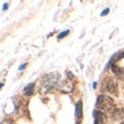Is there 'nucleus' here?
Listing matches in <instances>:
<instances>
[{
	"instance_id": "obj_5",
	"label": "nucleus",
	"mask_w": 124,
	"mask_h": 124,
	"mask_svg": "<svg viewBox=\"0 0 124 124\" xmlns=\"http://www.w3.org/2000/svg\"><path fill=\"white\" fill-rule=\"evenodd\" d=\"M124 58V52H118V53H116L113 55V58L110 59V61L108 62V66H107V68H109V67H113L114 64H115L117 61H120L121 59Z\"/></svg>"
},
{
	"instance_id": "obj_14",
	"label": "nucleus",
	"mask_w": 124,
	"mask_h": 124,
	"mask_svg": "<svg viewBox=\"0 0 124 124\" xmlns=\"http://www.w3.org/2000/svg\"><path fill=\"white\" fill-rule=\"evenodd\" d=\"M120 124H124V121H123V122H122V123H120Z\"/></svg>"
},
{
	"instance_id": "obj_8",
	"label": "nucleus",
	"mask_w": 124,
	"mask_h": 124,
	"mask_svg": "<svg viewBox=\"0 0 124 124\" xmlns=\"http://www.w3.org/2000/svg\"><path fill=\"white\" fill-rule=\"evenodd\" d=\"M76 117L77 118H82L83 117V102L80 100L76 103Z\"/></svg>"
},
{
	"instance_id": "obj_6",
	"label": "nucleus",
	"mask_w": 124,
	"mask_h": 124,
	"mask_svg": "<svg viewBox=\"0 0 124 124\" xmlns=\"http://www.w3.org/2000/svg\"><path fill=\"white\" fill-rule=\"evenodd\" d=\"M111 70H113V72L116 75L117 78H120V79L124 78V68H120L118 66L114 64V66L111 67Z\"/></svg>"
},
{
	"instance_id": "obj_4",
	"label": "nucleus",
	"mask_w": 124,
	"mask_h": 124,
	"mask_svg": "<svg viewBox=\"0 0 124 124\" xmlns=\"http://www.w3.org/2000/svg\"><path fill=\"white\" fill-rule=\"evenodd\" d=\"M93 117H94V124H102L106 120V114L102 110L95 109L93 111Z\"/></svg>"
},
{
	"instance_id": "obj_9",
	"label": "nucleus",
	"mask_w": 124,
	"mask_h": 124,
	"mask_svg": "<svg viewBox=\"0 0 124 124\" xmlns=\"http://www.w3.org/2000/svg\"><path fill=\"white\" fill-rule=\"evenodd\" d=\"M33 90H35V84H29L27 85L24 90H23V93L25 94V95H31V94H33Z\"/></svg>"
},
{
	"instance_id": "obj_3",
	"label": "nucleus",
	"mask_w": 124,
	"mask_h": 124,
	"mask_svg": "<svg viewBox=\"0 0 124 124\" xmlns=\"http://www.w3.org/2000/svg\"><path fill=\"white\" fill-rule=\"evenodd\" d=\"M101 92H109L111 94H114V95H117V92H118L117 83L113 78H106L102 82Z\"/></svg>"
},
{
	"instance_id": "obj_12",
	"label": "nucleus",
	"mask_w": 124,
	"mask_h": 124,
	"mask_svg": "<svg viewBox=\"0 0 124 124\" xmlns=\"http://www.w3.org/2000/svg\"><path fill=\"white\" fill-rule=\"evenodd\" d=\"M108 13H109V8H106V9H105V10H103V12L101 13V16H105V15H107Z\"/></svg>"
},
{
	"instance_id": "obj_11",
	"label": "nucleus",
	"mask_w": 124,
	"mask_h": 124,
	"mask_svg": "<svg viewBox=\"0 0 124 124\" xmlns=\"http://www.w3.org/2000/svg\"><path fill=\"white\" fill-rule=\"evenodd\" d=\"M1 124H13V122L10 120H4L2 122H1Z\"/></svg>"
},
{
	"instance_id": "obj_1",
	"label": "nucleus",
	"mask_w": 124,
	"mask_h": 124,
	"mask_svg": "<svg viewBox=\"0 0 124 124\" xmlns=\"http://www.w3.org/2000/svg\"><path fill=\"white\" fill-rule=\"evenodd\" d=\"M60 80V76L58 72H53V74H47L45 75L41 79H40L39 84V92L41 94L49 92L51 90H53L56 85L59 84Z\"/></svg>"
},
{
	"instance_id": "obj_7",
	"label": "nucleus",
	"mask_w": 124,
	"mask_h": 124,
	"mask_svg": "<svg viewBox=\"0 0 124 124\" xmlns=\"http://www.w3.org/2000/svg\"><path fill=\"white\" fill-rule=\"evenodd\" d=\"M111 117H113V120H122L124 117V109H122V108L115 109L111 114Z\"/></svg>"
},
{
	"instance_id": "obj_10",
	"label": "nucleus",
	"mask_w": 124,
	"mask_h": 124,
	"mask_svg": "<svg viewBox=\"0 0 124 124\" xmlns=\"http://www.w3.org/2000/svg\"><path fill=\"white\" fill-rule=\"evenodd\" d=\"M69 32H70V30H66V31H63V32H61L60 35H59V39H62V38H64L66 36H68L69 35Z\"/></svg>"
},
{
	"instance_id": "obj_2",
	"label": "nucleus",
	"mask_w": 124,
	"mask_h": 124,
	"mask_svg": "<svg viewBox=\"0 0 124 124\" xmlns=\"http://www.w3.org/2000/svg\"><path fill=\"white\" fill-rule=\"evenodd\" d=\"M95 106L99 110H102L103 113H111L116 109L115 102L111 99L110 97L108 95H105V94H100L97 99V103Z\"/></svg>"
},
{
	"instance_id": "obj_13",
	"label": "nucleus",
	"mask_w": 124,
	"mask_h": 124,
	"mask_svg": "<svg viewBox=\"0 0 124 124\" xmlns=\"http://www.w3.org/2000/svg\"><path fill=\"white\" fill-rule=\"evenodd\" d=\"M25 66H27V63H23V64H21V67H20L18 69H20V70H22L23 68H25Z\"/></svg>"
}]
</instances>
